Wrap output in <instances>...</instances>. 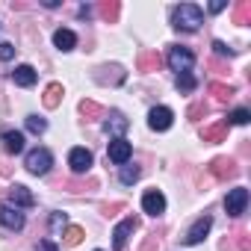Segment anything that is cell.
I'll list each match as a JSON object with an SVG mask.
<instances>
[{
  "instance_id": "cell-1",
  "label": "cell",
  "mask_w": 251,
  "mask_h": 251,
  "mask_svg": "<svg viewBox=\"0 0 251 251\" xmlns=\"http://www.w3.org/2000/svg\"><path fill=\"white\" fill-rule=\"evenodd\" d=\"M172 24H175L177 30H183V33H195V30L204 24V12H201V6H195V3H180V6L172 12Z\"/></svg>"
},
{
  "instance_id": "cell-2",
  "label": "cell",
  "mask_w": 251,
  "mask_h": 251,
  "mask_svg": "<svg viewBox=\"0 0 251 251\" xmlns=\"http://www.w3.org/2000/svg\"><path fill=\"white\" fill-rule=\"evenodd\" d=\"M169 65H172V71H177V77L180 74H189L192 65H195V53L189 48H183V45H175L169 50Z\"/></svg>"
},
{
  "instance_id": "cell-3",
  "label": "cell",
  "mask_w": 251,
  "mask_h": 251,
  "mask_svg": "<svg viewBox=\"0 0 251 251\" xmlns=\"http://www.w3.org/2000/svg\"><path fill=\"white\" fill-rule=\"evenodd\" d=\"M24 166H27V172L30 175H48L50 172V166H53V154L48 151V148H36V151H30L27 154V160H24Z\"/></svg>"
},
{
  "instance_id": "cell-4",
  "label": "cell",
  "mask_w": 251,
  "mask_h": 251,
  "mask_svg": "<svg viewBox=\"0 0 251 251\" xmlns=\"http://www.w3.org/2000/svg\"><path fill=\"white\" fill-rule=\"evenodd\" d=\"M106 157H109V163L124 166V163H130V157H133V145L124 139V136H118V139H112V142H109Z\"/></svg>"
},
{
  "instance_id": "cell-5",
  "label": "cell",
  "mask_w": 251,
  "mask_h": 251,
  "mask_svg": "<svg viewBox=\"0 0 251 251\" xmlns=\"http://www.w3.org/2000/svg\"><path fill=\"white\" fill-rule=\"evenodd\" d=\"M245 207H248V189L245 186H236V189H230L227 192V198H225V210H227V216H242L245 213Z\"/></svg>"
},
{
  "instance_id": "cell-6",
  "label": "cell",
  "mask_w": 251,
  "mask_h": 251,
  "mask_svg": "<svg viewBox=\"0 0 251 251\" xmlns=\"http://www.w3.org/2000/svg\"><path fill=\"white\" fill-rule=\"evenodd\" d=\"M148 124H151V130H169L172 124H175V112L169 109V106H154L151 112H148Z\"/></svg>"
},
{
  "instance_id": "cell-7",
  "label": "cell",
  "mask_w": 251,
  "mask_h": 251,
  "mask_svg": "<svg viewBox=\"0 0 251 251\" xmlns=\"http://www.w3.org/2000/svg\"><path fill=\"white\" fill-rule=\"evenodd\" d=\"M136 230V219L133 216H127L124 222H118L115 225V230H112V248L115 251H121L124 245H127V239H130V233Z\"/></svg>"
},
{
  "instance_id": "cell-8",
  "label": "cell",
  "mask_w": 251,
  "mask_h": 251,
  "mask_svg": "<svg viewBox=\"0 0 251 251\" xmlns=\"http://www.w3.org/2000/svg\"><path fill=\"white\" fill-rule=\"evenodd\" d=\"M142 210H145L148 216H163V213H166V195H163L160 189H148V192L142 195Z\"/></svg>"
},
{
  "instance_id": "cell-9",
  "label": "cell",
  "mask_w": 251,
  "mask_h": 251,
  "mask_svg": "<svg viewBox=\"0 0 251 251\" xmlns=\"http://www.w3.org/2000/svg\"><path fill=\"white\" fill-rule=\"evenodd\" d=\"M68 166H71L74 175L89 172V169H92V151H89V148H71V154H68Z\"/></svg>"
},
{
  "instance_id": "cell-10",
  "label": "cell",
  "mask_w": 251,
  "mask_h": 251,
  "mask_svg": "<svg viewBox=\"0 0 251 251\" xmlns=\"http://www.w3.org/2000/svg\"><path fill=\"white\" fill-rule=\"evenodd\" d=\"M0 225H3L6 230H21L24 227V213L18 207H12V204L0 207Z\"/></svg>"
},
{
  "instance_id": "cell-11",
  "label": "cell",
  "mask_w": 251,
  "mask_h": 251,
  "mask_svg": "<svg viewBox=\"0 0 251 251\" xmlns=\"http://www.w3.org/2000/svg\"><path fill=\"white\" fill-rule=\"evenodd\" d=\"M210 227H213V219H210V216H201V219H198V222H195V225L186 230L183 242H186V245H198V242H201V239L210 233Z\"/></svg>"
},
{
  "instance_id": "cell-12",
  "label": "cell",
  "mask_w": 251,
  "mask_h": 251,
  "mask_svg": "<svg viewBox=\"0 0 251 251\" xmlns=\"http://www.w3.org/2000/svg\"><path fill=\"white\" fill-rule=\"evenodd\" d=\"M9 201L21 210V207H33L36 204V195L27 189V186H21V183H15V186H9Z\"/></svg>"
},
{
  "instance_id": "cell-13",
  "label": "cell",
  "mask_w": 251,
  "mask_h": 251,
  "mask_svg": "<svg viewBox=\"0 0 251 251\" xmlns=\"http://www.w3.org/2000/svg\"><path fill=\"white\" fill-rule=\"evenodd\" d=\"M12 80H15V86H24V89H30V86H36L39 74H36V68H33V65H18V68L12 71Z\"/></svg>"
},
{
  "instance_id": "cell-14",
  "label": "cell",
  "mask_w": 251,
  "mask_h": 251,
  "mask_svg": "<svg viewBox=\"0 0 251 251\" xmlns=\"http://www.w3.org/2000/svg\"><path fill=\"white\" fill-rule=\"evenodd\" d=\"M3 151L6 154H21L24 151V133L21 130H6L3 133Z\"/></svg>"
},
{
  "instance_id": "cell-15",
  "label": "cell",
  "mask_w": 251,
  "mask_h": 251,
  "mask_svg": "<svg viewBox=\"0 0 251 251\" xmlns=\"http://www.w3.org/2000/svg\"><path fill=\"white\" fill-rule=\"evenodd\" d=\"M53 45H56L62 53H68V50H74V48H77V36H74L71 30H65V27H62V30H56V33H53Z\"/></svg>"
},
{
  "instance_id": "cell-16",
  "label": "cell",
  "mask_w": 251,
  "mask_h": 251,
  "mask_svg": "<svg viewBox=\"0 0 251 251\" xmlns=\"http://www.w3.org/2000/svg\"><path fill=\"white\" fill-rule=\"evenodd\" d=\"M103 127H106V133H124V130H127V118H124L121 112H109Z\"/></svg>"
},
{
  "instance_id": "cell-17",
  "label": "cell",
  "mask_w": 251,
  "mask_h": 251,
  "mask_svg": "<svg viewBox=\"0 0 251 251\" xmlns=\"http://www.w3.org/2000/svg\"><path fill=\"white\" fill-rule=\"evenodd\" d=\"M136 180H139V169L130 166V163H124V166H121V183L130 186V183H136Z\"/></svg>"
},
{
  "instance_id": "cell-18",
  "label": "cell",
  "mask_w": 251,
  "mask_h": 251,
  "mask_svg": "<svg viewBox=\"0 0 251 251\" xmlns=\"http://www.w3.org/2000/svg\"><path fill=\"white\" fill-rule=\"evenodd\" d=\"M27 130H33V133H45V130H48V121H45L42 115H27Z\"/></svg>"
},
{
  "instance_id": "cell-19",
  "label": "cell",
  "mask_w": 251,
  "mask_h": 251,
  "mask_svg": "<svg viewBox=\"0 0 251 251\" xmlns=\"http://www.w3.org/2000/svg\"><path fill=\"white\" fill-rule=\"evenodd\" d=\"M251 121V112L245 109V106H239V109H233L230 115H227V124H248Z\"/></svg>"
},
{
  "instance_id": "cell-20",
  "label": "cell",
  "mask_w": 251,
  "mask_h": 251,
  "mask_svg": "<svg viewBox=\"0 0 251 251\" xmlns=\"http://www.w3.org/2000/svg\"><path fill=\"white\" fill-rule=\"evenodd\" d=\"M195 86H198V83H195V77H192V74H180V77H177V89H180L183 95L195 92Z\"/></svg>"
},
{
  "instance_id": "cell-21",
  "label": "cell",
  "mask_w": 251,
  "mask_h": 251,
  "mask_svg": "<svg viewBox=\"0 0 251 251\" xmlns=\"http://www.w3.org/2000/svg\"><path fill=\"white\" fill-rule=\"evenodd\" d=\"M80 239H83V230H80V227H68V230H65V242H68V245H77Z\"/></svg>"
},
{
  "instance_id": "cell-22",
  "label": "cell",
  "mask_w": 251,
  "mask_h": 251,
  "mask_svg": "<svg viewBox=\"0 0 251 251\" xmlns=\"http://www.w3.org/2000/svg\"><path fill=\"white\" fill-rule=\"evenodd\" d=\"M12 56H15V45L3 42V45H0V62H9Z\"/></svg>"
},
{
  "instance_id": "cell-23",
  "label": "cell",
  "mask_w": 251,
  "mask_h": 251,
  "mask_svg": "<svg viewBox=\"0 0 251 251\" xmlns=\"http://www.w3.org/2000/svg\"><path fill=\"white\" fill-rule=\"evenodd\" d=\"M56 95H59V83L48 86V98H45V103H48V106H56Z\"/></svg>"
},
{
  "instance_id": "cell-24",
  "label": "cell",
  "mask_w": 251,
  "mask_h": 251,
  "mask_svg": "<svg viewBox=\"0 0 251 251\" xmlns=\"http://www.w3.org/2000/svg\"><path fill=\"white\" fill-rule=\"evenodd\" d=\"M213 50H216L219 56H233V50H230L225 42H213Z\"/></svg>"
},
{
  "instance_id": "cell-25",
  "label": "cell",
  "mask_w": 251,
  "mask_h": 251,
  "mask_svg": "<svg viewBox=\"0 0 251 251\" xmlns=\"http://www.w3.org/2000/svg\"><path fill=\"white\" fill-rule=\"evenodd\" d=\"M36 251H59V245H56L53 239H42V242L36 245Z\"/></svg>"
},
{
  "instance_id": "cell-26",
  "label": "cell",
  "mask_w": 251,
  "mask_h": 251,
  "mask_svg": "<svg viewBox=\"0 0 251 251\" xmlns=\"http://www.w3.org/2000/svg\"><path fill=\"white\" fill-rule=\"evenodd\" d=\"M50 227H53V230L65 227V216H62V213H53V216H50Z\"/></svg>"
},
{
  "instance_id": "cell-27",
  "label": "cell",
  "mask_w": 251,
  "mask_h": 251,
  "mask_svg": "<svg viewBox=\"0 0 251 251\" xmlns=\"http://www.w3.org/2000/svg\"><path fill=\"white\" fill-rule=\"evenodd\" d=\"M222 133H225V127H210V130H207L204 136H210V139H219Z\"/></svg>"
},
{
  "instance_id": "cell-28",
  "label": "cell",
  "mask_w": 251,
  "mask_h": 251,
  "mask_svg": "<svg viewBox=\"0 0 251 251\" xmlns=\"http://www.w3.org/2000/svg\"><path fill=\"white\" fill-rule=\"evenodd\" d=\"M225 9V3H222V0H219V3H210V12H222Z\"/></svg>"
},
{
  "instance_id": "cell-29",
  "label": "cell",
  "mask_w": 251,
  "mask_h": 251,
  "mask_svg": "<svg viewBox=\"0 0 251 251\" xmlns=\"http://www.w3.org/2000/svg\"><path fill=\"white\" fill-rule=\"evenodd\" d=\"M98 251H100V248H98Z\"/></svg>"
}]
</instances>
